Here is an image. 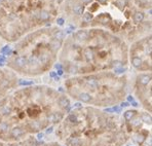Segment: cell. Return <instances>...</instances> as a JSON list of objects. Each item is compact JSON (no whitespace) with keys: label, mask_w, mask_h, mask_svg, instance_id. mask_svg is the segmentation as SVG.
I'll return each mask as SVG.
<instances>
[{"label":"cell","mask_w":152,"mask_h":146,"mask_svg":"<svg viewBox=\"0 0 152 146\" xmlns=\"http://www.w3.org/2000/svg\"><path fill=\"white\" fill-rule=\"evenodd\" d=\"M70 105L66 94L50 85L15 87L0 98V140L22 141L57 125Z\"/></svg>","instance_id":"cell-1"},{"label":"cell","mask_w":152,"mask_h":146,"mask_svg":"<svg viewBox=\"0 0 152 146\" xmlns=\"http://www.w3.org/2000/svg\"><path fill=\"white\" fill-rule=\"evenodd\" d=\"M61 15L78 29H102L133 42L151 34V15L131 0H64Z\"/></svg>","instance_id":"cell-2"},{"label":"cell","mask_w":152,"mask_h":146,"mask_svg":"<svg viewBox=\"0 0 152 146\" xmlns=\"http://www.w3.org/2000/svg\"><path fill=\"white\" fill-rule=\"evenodd\" d=\"M127 42L102 29H78L64 40L59 63L70 76L121 70L129 64Z\"/></svg>","instance_id":"cell-3"},{"label":"cell","mask_w":152,"mask_h":146,"mask_svg":"<svg viewBox=\"0 0 152 146\" xmlns=\"http://www.w3.org/2000/svg\"><path fill=\"white\" fill-rule=\"evenodd\" d=\"M55 135L62 146H124L129 142L121 115L88 106L69 110Z\"/></svg>","instance_id":"cell-4"},{"label":"cell","mask_w":152,"mask_h":146,"mask_svg":"<svg viewBox=\"0 0 152 146\" xmlns=\"http://www.w3.org/2000/svg\"><path fill=\"white\" fill-rule=\"evenodd\" d=\"M66 38L58 26L38 29L15 42L10 48L5 65L15 75L31 78L50 71L57 63Z\"/></svg>","instance_id":"cell-5"},{"label":"cell","mask_w":152,"mask_h":146,"mask_svg":"<svg viewBox=\"0 0 152 146\" xmlns=\"http://www.w3.org/2000/svg\"><path fill=\"white\" fill-rule=\"evenodd\" d=\"M64 0H0V38L15 42L38 29L51 26Z\"/></svg>","instance_id":"cell-6"},{"label":"cell","mask_w":152,"mask_h":146,"mask_svg":"<svg viewBox=\"0 0 152 146\" xmlns=\"http://www.w3.org/2000/svg\"><path fill=\"white\" fill-rule=\"evenodd\" d=\"M66 96L83 106L110 108L127 97L129 79L124 74L103 71L70 76L64 81Z\"/></svg>","instance_id":"cell-7"},{"label":"cell","mask_w":152,"mask_h":146,"mask_svg":"<svg viewBox=\"0 0 152 146\" xmlns=\"http://www.w3.org/2000/svg\"><path fill=\"white\" fill-rule=\"evenodd\" d=\"M121 117L129 141L136 146H151V113L143 109H127Z\"/></svg>","instance_id":"cell-8"},{"label":"cell","mask_w":152,"mask_h":146,"mask_svg":"<svg viewBox=\"0 0 152 146\" xmlns=\"http://www.w3.org/2000/svg\"><path fill=\"white\" fill-rule=\"evenodd\" d=\"M127 56L129 63L137 71L151 72V34L132 42Z\"/></svg>","instance_id":"cell-9"},{"label":"cell","mask_w":152,"mask_h":146,"mask_svg":"<svg viewBox=\"0 0 152 146\" xmlns=\"http://www.w3.org/2000/svg\"><path fill=\"white\" fill-rule=\"evenodd\" d=\"M132 89L142 109L151 113V72L138 74L134 79Z\"/></svg>","instance_id":"cell-10"},{"label":"cell","mask_w":152,"mask_h":146,"mask_svg":"<svg viewBox=\"0 0 152 146\" xmlns=\"http://www.w3.org/2000/svg\"><path fill=\"white\" fill-rule=\"evenodd\" d=\"M18 84H19V76L15 75L6 67L0 68V98L15 90L18 87Z\"/></svg>","instance_id":"cell-11"},{"label":"cell","mask_w":152,"mask_h":146,"mask_svg":"<svg viewBox=\"0 0 152 146\" xmlns=\"http://www.w3.org/2000/svg\"><path fill=\"white\" fill-rule=\"evenodd\" d=\"M0 146H62L57 141H40L34 137H30L25 140L17 142H7L0 140Z\"/></svg>","instance_id":"cell-12"},{"label":"cell","mask_w":152,"mask_h":146,"mask_svg":"<svg viewBox=\"0 0 152 146\" xmlns=\"http://www.w3.org/2000/svg\"><path fill=\"white\" fill-rule=\"evenodd\" d=\"M137 7H139L140 10L147 12L151 10V0H131Z\"/></svg>","instance_id":"cell-13"}]
</instances>
